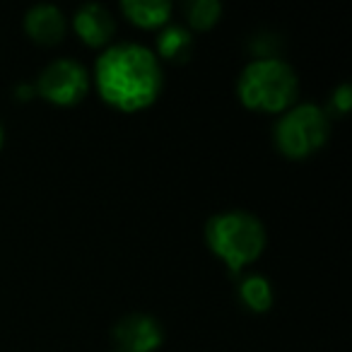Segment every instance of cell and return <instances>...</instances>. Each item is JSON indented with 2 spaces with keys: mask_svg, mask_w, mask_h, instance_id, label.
<instances>
[{
  "mask_svg": "<svg viewBox=\"0 0 352 352\" xmlns=\"http://www.w3.org/2000/svg\"><path fill=\"white\" fill-rule=\"evenodd\" d=\"M97 87L111 107L138 111L150 107L162 89L157 56L140 44H116L97 60Z\"/></svg>",
  "mask_w": 352,
  "mask_h": 352,
  "instance_id": "1",
  "label": "cell"
},
{
  "mask_svg": "<svg viewBox=\"0 0 352 352\" xmlns=\"http://www.w3.org/2000/svg\"><path fill=\"white\" fill-rule=\"evenodd\" d=\"M297 75L280 58H258L239 78V99L256 111H285L297 99Z\"/></svg>",
  "mask_w": 352,
  "mask_h": 352,
  "instance_id": "3",
  "label": "cell"
},
{
  "mask_svg": "<svg viewBox=\"0 0 352 352\" xmlns=\"http://www.w3.org/2000/svg\"><path fill=\"white\" fill-rule=\"evenodd\" d=\"M121 10L126 12V17L133 25L152 30V27H160L169 20L171 3H166V0H123Z\"/></svg>",
  "mask_w": 352,
  "mask_h": 352,
  "instance_id": "9",
  "label": "cell"
},
{
  "mask_svg": "<svg viewBox=\"0 0 352 352\" xmlns=\"http://www.w3.org/2000/svg\"><path fill=\"white\" fill-rule=\"evenodd\" d=\"M333 107L338 113H347L352 107V87L350 85H340V87L333 92Z\"/></svg>",
  "mask_w": 352,
  "mask_h": 352,
  "instance_id": "13",
  "label": "cell"
},
{
  "mask_svg": "<svg viewBox=\"0 0 352 352\" xmlns=\"http://www.w3.org/2000/svg\"><path fill=\"white\" fill-rule=\"evenodd\" d=\"M206 239L212 254L220 256L232 273H239L261 256L265 246V230L251 212L230 210L208 222Z\"/></svg>",
  "mask_w": 352,
  "mask_h": 352,
  "instance_id": "2",
  "label": "cell"
},
{
  "mask_svg": "<svg viewBox=\"0 0 352 352\" xmlns=\"http://www.w3.org/2000/svg\"><path fill=\"white\" fill-rule=\"evenodd\" d=\"M36 92L49 102L70 107L87 94V70L70 58L56 60L39 75Z\"/></svg>",
  "mask_w": 352,
  "mask_h": 352,
  "instance_id": "5",
  "label": "cell"
},
{
  "mask_svg": "<svg viewBox=\"0 0 352 352\" xmlns=\"http://www.w3.org/2000/svg\"><path fill=\"white\" fill-rule=\"evenodd\" d=\"M0 145H3V128H0Z\"/></svg>",
  "mask_w": 352,
  "mask_h": 352,
  "instance_id": "14",
  "label": "cell"
},
{
  "mask_svg": "<svg viewBox=\"0 0 352 352\" xmlns=\"http://www.w3.org/2000/svg\"><path fill=\"white\" fill-rule=\"evenodd\" d=\"M157 49L169 60H186L191 56L193 39L184 27H166L157 39Z\"/></svg>",
  "mask_w": 352,
  "mask_h": 352,
  "instance_id": "10",
  "label": "cell"
},
{
  "mask_svg": "<svg viewBox=\"0 0 352 352\" xmlns=\"http://www.w3.org/2000/svg\"><path fill=\"white\" fill-rule=\"evenodd\" d=\"M25 27L36 44L54 46L65 34V17L56 6H36L27 12Z\"/></svg>",
  "mask_w": 352,
  "mask_h": 352,
  "instance_id": "8",
  "label": "cell"
},
{
  "mask_svg": "<svg viewBox=\"0 0 352 352\" xmlns=\"http://www.w3.org/2000/svg\"><path fill=\"white\" fill-rule=\"evenodd\" d=\"M328 113L316 104H299L289 109L275 126V140L289 160H304L314 155L328 138Z\"/></svg>",
  "mask_w": 352,
  "mask_h": 352,
  "instance_id": "4",
  "label": "cell"
},
{
  "mask_svg": "<svg viewBox=\"0 0 352 352\" xmlns=\"http://www.w3.org/2000/svg\"><path fill=\"white\" fill-rule=\"evenodd\" d=\"M239 297L251 311L263 314V311H268L270 304H273V287H270L268 280L261 278V275H251V278H246L244 283H241Z\"/></svg>",
  "mask_w": 352,
  "mask_h": 352,
  "instance_id": "11",
  "label": "cell"
},
{
  "mask_svg": "<svg viewBox=\"0 0 352 352\" xmlns=\"http://www.w3.org/2000/svg\"><path fill=\"white\" fill-rule=\"evenodd\" d=\"M188 12V20H191L193 27L198 30H208L212 27L222 15V6L217 0H193L191 6L186 8Z\"/></svg>",
  "mask_w": 352,
  "mask_h": 352,
  "instance_id": "12",
  "label": "cell"
},
{
  "mask_svg": "<svg viewBox=\"0 0 352 352\" xmlns=\"http://www.w3.org/2000/svg\"><path fill=\"white\" fill-rule=\"evenodd\" d=\"M75 32L80 34V39L89 46H102L107 44L109 39L113 36V17L107 8L97 6V3H87L82 6L78 12H75Z\"/></svg>",
  "mask_w": 352,
  "mask_h": 352,
  "instance_id": "7",
  "label": "cell"
},
{
  "mask_svg": "<svg viewBox=\"0 0 352 352\" xmlns=\"http://www.w3.org/2000/svg\"><path fill=\"white\" fill-rule=\"evenodd\" d=\"M118 352H152L162 342V328L157 321L142 314H131L113 328Z\"/></svg>",
  "mask_w": 352,
  "mask_h": 352,
  "instance_id": "6",
  "label": "cell"
}]
</instances>
